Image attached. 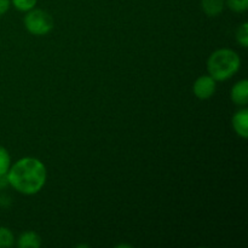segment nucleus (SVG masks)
<instances>
[{"mask_svg":"<svg viewBox=\"0 0 248 248\" xmlns=\"http://www.w3.org/2000/svg\"><path fill=\"white\" fill-rule=\"evenodd\" d=\"M241 67V58L232 48H219L207 60L208 74L216 81H225L234 77Z\"/></svg>","mask_w":248,"mask_h":248,"instance_id":"obj_2","label":"nucleus"},{"mask_svg":"<svg viewBox=\"0 0 248 248\" xmlns=\"http://www.w3.org/2000/svg\"><path fill=\"white\" fill-rule=\"evenodd\" d=\"M15 244V236L11 230L6 227H0V248L12 247Z\"/></svg>","mask_w":248,"mask_h":248,"instance_id":"obj_10","label":"nucleus"},{"mask_svg":"<svg viewBox=\"0 0 248 248\" xmlns=\"http://www.w3.org/2000/svg\"><path fill=\"white\" fill-rule=\"evenodd\" d=\"M38 0H11V4L16 7L18 11L28 12L34 9Z\"/></svg>","mask_w":248,"mask_h":248,"instance_id":"obj_12","label":"nucleus"},{"mask_svg":"<svg viewBox=\"0 0 248 248\" xmlns=\"http://www.w3.org/2000/svg\"><path fill=\"white\" fill-rule=\"evenodd\" d=\"M24 27L33 35H46L53 29V18L48 12L41 9H31L23 19Z\"/></svg>","mask_w":248,"mask_h":248,"instance_id":"obj_3","label":"nucleus"},{"mask_svg":"<svg viewBox=\"0 0 248 248\" xmlns=\"http://www.w3.org/2000/svg\"><path fill=\"white\" fill-rule=\"evenodd\" d=\"M19 248H39L41 246V237L35 232H24L17 240Z\"/></svg>","mask_w":248,"mask_h":248,"instance_id":"obj_7","label":"nucleus"},{"mask_svg":"<svg viewBox=\"0 0 248 248\" xmlns=\"http://www.w3.org/2000/svg\"><path fill=\"white\" fill-rule=\"evenodd\" d=\"M232 101L237 106H246L248 103V81L240 80L232 89Z\"/></svg>","mask_w":248,"mask_h":248,"instance_id":"obj_6","label":"nucleus"},{"mask_svg":"<svg viewBox=\"0 0 248 248\" xmlns=\"http://www.w3.org/2000/svg\"><path fill=\"white\" fill-rule=\"evenodd\" d=\"M225 5L232 11L241 14L248 9V0H225Z\"/></svg>","mask_w":248,"mask_h":248,"instance_id":"obj_11","label":"nucleus"},{"mask_svg":"<svg viewBox=\"0 0 248 248\" xmlns=\"http://www.w3.org/2000/svg\"><path fill=\"white\" fill-rule=\"evenodd\" d=\"M217 81L211 75H202L194 82L193 91L199 99H208L216 93Z\"/></svg>","mask_w":248,"mask_h":248,"instance_id":"obj_4","label":"nucleus"},{"mask_svg":"<svg viewBox=\"0 0 248 248\" xmlns=\"http://www.w3.org/2000/svg\"><path fill=\"white\" fill-rule=\"evenodd\" d=\"M201 7L207 16L216 17L224 10L225 0H201Z\"/></svg>","mask_w":248,"mask_h":248,"instance_id":"obj_8","label":"nucleus"},{"mask_svg":"<svg viewBox=\"0 0 248 248\" xmlns=\"http://www.w3.org/2000/svg\"><path fill=\"white\" fill-rule=\"evenodd\" d=\"M11 167V156L4 147L0 145V177L6 176Z\"/></svg>","mask_w":248,"mask_h":248,"instance_id":"obj_9","label":"nucleus"},{"mask_svg":"<svg viewBox=\"0 0 248 248\" xmlns=\"http://www.w3.org/2000/svg\"><path fill=\"white\" fill-rule=\"evenodd\" d=\"M232 128L237 136L242 138L248 137V110L247 109H241V110L236 111L232 116Z\"/></svg>","mask_w":248,"mask_h":248,"instance_id":"obj_5","label":"nucleus"},{"mask_svg":"<svg viewBox=\"0 0 248 248\" xmlns=\"http://www.w3.org/2000/svg\"><path fill=\"white\" fill-rule=\"evenodd\" d=\"M11 5V0H0V16L6 14Z\"/></svg>","mask_w":248,"mask_h":248,"instance_id":"obj_14","label":"nucleus"},{"mask_svg":"<svg viewBox=\"0 0 248 248\" xmlns=\"http://www.w3.org/2000/svg\"><path fill=\"white\" fill-rule=\"evenodd\" d=\"M7 183L23 195H34L44 188L47 171L43 162L35 157H22L10 167Z\"/></svg>","mask_w":248,"mask_h":248,"instance_id":"obj_1","label":"nucleus"},{"mask_svg":"<svg viewBox=\"0 0 248 248\" xmlns=\"http://www.w3.org/2000/svg\"><path fill=\"white\" fill-rule=\"evenodd\" d=\"M236 40L239 41V44L244 47L248 46V23L245 22L241 26L237 28L236 31Z\"/></svg>","mask_w":248,"mask_h":248,"instance_id":"obj_13","label":"nucleus"}]
</instances>
